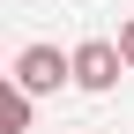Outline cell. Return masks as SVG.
I'll list each match as a JSON object with an SVG mask.
<instances>
[{
    "instance_id": "1",
    "label": "cell",
    "mask_w": 134,
    "mask_h": 134,
    "mask_svg": "<svg viewBox=\"0 0 134 134\" xmlns=\"http://www.w3.org/2000/svg\"><path fill=\"white\" fill-rule=\"evenodd\" d=\"M67 75H75V60H60V45H23V52H15V82H23L30 97L60 90Z\"/></svg>"
},
{
    "instance_id": "2",
    "label": "cell",
    "mask_w": 134,
    "mask_h": 134,
    "mask_svg": "<svg viewBox=\"0 0 134 134\" xmlns=\"http://www.w3.org/2000/svg\"><path fill=\"white\" fill-rule=\"evenodd\" d=\"M67 60H75V82H82V90H112V82L127 75V52H119L112 37H90V45H75Z\"/></svg>"
},
{
    "instance_id": "3",
    "label": "cell",
    "mask_w": 134,
    "mask_h": 134,
    "mask_svg": "<svg viewBox=\"0 0 134 134\" xmlns=\"http://www.w3.org/2000/svg\"><path fill=\"white\" fill-rule=\"evenodd\" d=\"M0 127H8V134H23V127H30V90H23V82H15L8 104H0Z\"/></svg>"
},
{
    "instance_id": "4",
    "label": "cell",
    "mask_w": 134,
    "mask_h": 134,
    "mask_svg": "<svg viewBox=\"0 0 134 134\" xmlns=\"http://www.w3.org/2000/svg\"><path fill=\"white\" fill-rule=\"evenodd\" d=\"M119 52H127V67H134V15L119 23Z\"/></svg>"
}]
</instances>
